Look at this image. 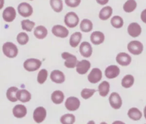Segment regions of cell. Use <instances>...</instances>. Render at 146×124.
Listing matches in <instances>:
<instances>
[{"label": "cell", "mask_w": 146, "mask_h": 124, "mask_svg": "<svg viewBox=\"0 0 146 124\" xmlns=\"http://www.w3.org/2000/svg\"><path fill=\"white\" fill-rule=\"evenodd\" d=\"M2 50L4 54L9 58L15 57L18 53V50L17 46L10 42L5 43L3 45Z\"/></svg>", "instance_id": "cell-1"}, {"label": "cell", "mask_w": 146, "mask_h": 124, "mask_svg": "<svg viewBox=\"0 0 146 124\" xmlns=\"http://www.w3.org/2000/svg\"><path fill=\"white\" fill-rule=\"evenodd\" d=\"M64 21L67 26L70 28H73L78 25L79 19L75 13L71 11L66 14L64 17Z\"/></svg>", "instance_id": "cell-2"}, {"label": "cell", "mask_w": 146, "mask_h": 124, "mask_svg": "<svg viewBox=\"0 0 146 124\" xmlns=\"http://www.w3.org/2000/svg\"><path fill=\"white\" fill-rule=\"evenodd\" d=\"M42 65V62L38 59L30 58L26 59L24 63V68L28 71H34L38 70Z\"/></svg>", "instance_id": "cell-3"}, {"label": "cell", "mask_w": 146, "mask_h": 124, "mask_svg": "<svg viewBox=\"0 0 146 124\" xmlns=\"http://www.w3.org/2000/svg\"><path fill=\"white\" fill-rule=\"evenodd\" d=\"M128 51L133 55L140 54L143 50V44L138 41H132L127 45Z\"/></svg>", "instance_id": "cell-4"}, {"label": "cell", "mask_w": 146, "mask_h": 124, "mask_svg": "<svg viewBox=\"0 0 146 124\" xmlns=\"http://www.w3.org/2000/svg\"><path fill=\"white\" fill-rule=\"evenodd\" d=\"M18 13L23 17H30L33 12V9L32 6L26 2L21 3L18 6Z\"/></svg>", "instance_id": "cell-5"}, {"label": "cell", "mask_w": 146, "mask_h": 124, "mask_svg": "<svg viewBox=\"0 0 146 124\" xmlns=\"http://www.w3.org/2000/svg\"><path fill=\"white\" fill-rule=\"evenodd\" d=\"M62 57L65 59L64 66L68 68H74L77 63V59L76 56L67 52H64L62 54Z\"/></svg>", "instance_id": "cell-6"}, {"label": "cell", "mask_w": 146, "mask_h": 124, "mask_svg": "<svg viewBox=\"0 0 146 124\" xmlns=\"http://www.w3.org/2000/svg\"><path fill=\"white\" fill-rule=\"evenodd\" d=\"M51 31L54 35L60 38H66L69 34V31L67 28L59 25L54 26Z\"/></svg>", "instance_id": "cell-7"}, {"label": "cell", "mask_w": 146, "mask_h": 124, "mask_svg": "<svg viewBox=\"0 0 146 124\" xmlns=\"http://www.w3.org/2000/svg\"><path fill=\"white\" fill-rule=\"evenodd\" d=\"M80 106V101L75 97H70L68 98L65 102L66 109L70 111L76 110Z\"/></svg>", "instance_id": "cell-8"}, {"label": "cell", "mask_w": 146, "mask_h": 124, "mask_svg": "<svg viewBox=\"0 0 146 124\" xmlns=\"http://www.w3.org/2000/svg\"><path fill=\"white\" fill-rule=\"evenodd\" d=\"M46 117V110L43 107H36L33 113L34 120L36 123L43 122Z\"/></svg>", "instance_id": "cell-9"}, {"label": "cell", "mask_w": 146, "mask_h": 124, "mask_svg": "<svg viewBox=\"0 0 146 124\" xmlns=\"http://www.w3.org/2000/svg\"><path fill=\"white\" fill-rule=\"evenodd\" d=\"M109 101L111 107L115 109L120 108L122 105V100L120 96L117 93H112L109 97Z\"/></svg>", "instance_id": "cell-10"}, {"label": "cell", "mask_w": 146, "mask_h": 124, "mask_svg": "<svg viewBox=\"0 0 146 124\" xmlns=\"http://www.w3.org/2000/svg\"><path fill=\"white\" fill-rule=\"evenodd\" d=\"M2 17L3 19L7 22H11L15 18L16 11L13 7H7L3 11Z\"/></svg>", "instance_id": "cell-11"}, {"label": "cell", "mask_w": 146, "mask_h": 124, "mask_svg": "<svg viewBox=\"0 0 146 124\" xmlns=\"http://www.w3.org/2000/svg\"><path fill=\"white\" fill-rule=\"evenodd\" d=\"M102 78V73L98 68H94L88 75V80L92 83L99 82Z\"/></svg>", "instance_id": "cell-12"}, {"label": "cell", "mask_w": 146, "mask_h": 124, "mask_svg": "<svg viewBox=\"0 0 146 124\" xmlns=\"http://www.w3.org/2000/svg\"><path fill=\"white\" fill-rule=\"evenodd\" d=\"M127 31L130 36L135 38L140 35V34H141V28L137 23L132 22L128 25Z\"/></svg>", "instance_id": "cell-13"}, {"label": "cell", "mask_w": 146, "mask_h": 124, "mask_svg": "<svg viewBox=\"0 0 146 124\" xmlns=\"http://www.w3.org/2000/svg\"><path fill=\"white\" fill-rule=\"evenodd\" d=\"M90 66L91 64L88 61L83 59L81 61H78L76 65V71L80 74H84L88 71Z\"/></svg>", "instance_id": "cell-14"}, {"label": "cell", "mask_w": 146, "mask_h": 124, "mask_svg": "<svg viewBox=\"0 0 146 124\" xmlns=\"http://www.w3.org/2000/svg\"><path fill=\"white\" fill-rule=\"evenodd\" d=\"M79 51L81 55L86 58L90 57L92 53V48L90 43L87 42H83L79 47Z\"/></svg>", "instance_id": "cell-15"}, {"label": "cell", "mask_w": 146, "mask_h": 124, "mask_svg": "<svg viewBox=\"0 0 146 124\" xmlns=\"http://www.w3.org/2000/svg\"><path fill=\"white\" fill-rule=\"evenodd\" d=\"M104 73L107 78L112 79L119 75L120 73V69L116 65H110L106 69Z\"/></svg>", "instance_id": "cell-16"}, {"label": "cell", "mask_w": 146, "mask_h": 124, "mask_svg": "<svg viewBox=\"0 0 146 124\" xmlns=\"http://www.w3.org/2000/svg\"><path fill=\"white\" fill-rule=\"evenodd\" d=\"M116 62L120 65L126 66L129 65L131 62V57L125 53H119L116 58Z\"/></svg>", "instance_id": "cell-17"}, {"label": "cell", "mask_w": 146, "mask_h": 124, "mask_svg": "<svg viewBox=\"0 0 146 124\" xmlns=\"http://www.w3.org/2000/svg\"><path fill=\"white\" fill-rule=\"evenodd\" d=\"M50 78L51 81L56 83H62L65 81L64 74L58 70H53L50 74Z\"/></svg>", "instance_id": "cell-18"}, {"label": "cell", "mask_w": 146, "mask_h": 124, "mask_svg": "<svg viewBox=\"0 0 146 124\" xmlns=\"http://www.w3.org/2000/svg\"><path fill=\"white\" fill-rule=\"evenodd\" d=\"M90 40L94 45H99L104 41V35L102 32L96 31H94L90 35Z\"/></svg>", "instance_id": "cell-19"}, {"label": "cell", "mask_w": 146, "mask_h": 124, "mask_svg": "<svg viewBox=\"0 0 146 124\" xmlns=\"http://www.w3.org/2000/svg\"><path fill=\"white\" fill-rule=\"evenodd\" d=\"M26 107L23 105H17L13 109V114L16 118H22L26 115Z\"/></svg>", "instance_id": "cell-20"}, {"label": "cell", "mask_w": 146, "mask_h": 124, "mask_svg": "<svg viewBox=\"0 0 146 124\" xmlns=\"http://www.w3.org/2000/svg\"><path fill=\"white\" fill-rule=\"evenodd\" d=\"M17 97L18 100L22 102H27L31 99V94L26 90L22 89L18 91L17 93Z\"/></svg>", "instance_id": "cell-21"}, {"label": "cell", "mask_w": 146, "mask_h": 124, "mask_svg": "<svg viewBox=\"0 0 146 124\" xmlns=\"http://www.w3.org/2000/svg\"><path fill=\"white\" fill-rule=\"evenodd\" d=\"M34 34L36 38L42 39L44 38L47 36V30L43 26H38L36 27H35L34 31Z\"/></svg>", "instance_id": "cell-22"}, {"label": "cell", "mask_w": 146, "mask_h": 124, "mask_svg": "<svg viewBox=\"0 0 146 124\" xmlns=\"http://www.w3.org/2000/svg\"><path fill=\"white\" fill-rule=\"evenodd\" d=\"M112 9L111 7L107 6L106 7H104L103 8L100 10L99 14V17L100 19L103 21H105L108 19L112 15Z\"/></svg>", "instance_id": "cell-23"}, {"label": "cell", "mask_w": 146, "mask_h": 124, "mask_svg": "<svg viewBox=\"0 0 146 124\" xmlns=\"http://www.w3.org/2000/svg\"><path fill=\"white\" fill-rule=\"evenodd\" d=\"M18 91V89L17 87L12 86L9 87L6 92V97L7 99L11 102H16L18 100L17 97V93Z\"/></svg>", "instance_id": "cell-24"}, {"label": "cell", "mask_w": 146, "mask_h": 124, "mask_svg": "<svg viewBox=\"0 0 146 124\" xmlns=\"http://www.w3.org/2000/svg\"><path fill=\"white\" fill-rule=\"evenodd\" d=\"M51 98L52 101L54 103L60 104L63 101L64 95L62 91L60 90H56L52 93Z\"/></svg>", "instance_id": "cell-25"}, {"label": "cell", "mask_w": 146, "mask_h": 124, "mask_svg": "<svg viewBox=\"0 0 146 124\" xmlns=\"http://www.w3.org/2000/svg\"><path fill=\"white\" fill-rule=\"evenodd\" d=\"M82 35L80 32H75L73 33L70 38V44L71 47H76L80 43Z\"/></svg>", "instance_id": "cell-26"}, {"label": "cell", "mask_w": 146, "mask_h": 124, "mask_svg": "<svg viewBox=\"0 0 146 124\" xmlns=\"http://www.w3.org/2000/svg\"><path fill=\"white\" fill-rule=\"evenodd\" d=\"M128 115L132 120L138 121L141 118L142 113L136 107H132L128 110Z\"/></svg>", "instance_id": "cell-27"}, {"label": "cell", "mask_w": 146, "mask_h": 124, "mask_svg": "<svg viewBox=\"0 0 146 124\" xmlns=\"http://www.w3.org/2000/svg\"><path fill=\"white\" fill-rule=\"evenodd\" d=\"M93 27V25L92 22L88 19H83L80 24V30L85 33L90 32L92 30Z\"/></svg>", "instance_id": "cell-28"}, {"label": "cell", "mask_w": 146, "mask_h": 124, "mask_svg": "<svg viewBox=\"0 0 146 124\" xmlns=\"http://www.w3.org/2000/svg\"><path fill=\"white\" fill-rule=\"evenodd\" d=\"M98 90L100 95L106 97L110 91V84L107 81H103L98 86Z\"/></svg>", "instance_id": "cell-29"}, {"label": "cell", "mask_w": 146, "mask_h": 124, "mask_svg": "<svg viewBox=\"0 0 146 124\" xmlns=\"http://www.w3.org/2000/svg\"><path fill=\"white\" fill-rule=\"evenodd\" d=\"M137 3L135 0H128L123 5V10L127 13H131L136 8Z\"/></svg>", "instance_id": "cell-30"}, {"label": "cell", "mask_w": 146, "mask_h": 124, "mask_svg": "<svg viewBox=\"0 0 146 124\" xmlns=\"http://www.w3.org/2000/svg\"><path fill=\"white\" fill-rule=\"evenodd\" d=\"M134 83V78L132 75H126L122 79L121 85L125 88H129L131 87Z\"/></svg>", "instance_id": "cell-31"}, {"label": "cell", "mask_w": 146, "mask_h": 124, "mask_svg": "<svg viewBox=\"0 0 146 124\" xmlns=\"http://www.w3.org/2000/svg\"><path fill=\"white\" fill-rule=\"evenodd\" d=\"M50 3L54 11L56 13L62 11L63 9V2L62 0H50Z\"/></svg>", "instance_id": "cell-32"}, {"label": "cell", "mask_w": 146, "mask_h": 124, "mask_svg": "<svg viewBox=\"0 0 146 124\" xmlns=\"http://www.w3.org/2000/svg\"><path fill=\"white\" fill-rule=\"evenodd\" d=\"M60 121L63 124H72L74 123L75 117L72 114H66L62 116Z\"/></svg>", "instance_id": "cell-33"}, {"label": "cell", "mask_w": 146, "mask_h": 124, "mask_svg": "<svg viewBox=\"0 0 146 124\" xmlns=\"http://www.w3.org/2000/svg\"><path fill=\"white\" fill-rule=\"evenodd\" d=\"M111 23L113 27L115 28H121L124 23L123 20L121 17L118 15H115L111 19Z\"/></svg>", "instance_id": "cell-34"}, {"label": "cell", "mask_w": 146, "mask_h": 124, "mask_svg": "<svg viewBox=\"0 0 146 124\" xmlns=\"http://www.w3.org/2000/svg\"><path fill=\"white\" fill-rule=\"evenodd\" d=\"M22 29L27 31H31L35 26V22L29 19H24L21 21Z\"/></svg>", "instance_id": "cell-35"}, {"label": "cell", "mask_w": 146, "mask_h": 124, "mask_svg": "<svg viewBox=\"0 0 146 124\" xmlns=\"http://www.w3.org/2000/svg\"><path fill=\"white\" fill-rule=\"evenodd\" d=\"M29 36L28 35L24 32L19 33L17 37V40L18 43L21 45H24L26 44L29 41Z\"/></svg>", "instance_id": "cell-36"}, {"label": "cell", "mask_w": 146, "mask_h": 124, "mask_svg": "<svg viewBox=\"0 0 146 124\" xmlns=\"http://www.w3.org/2000/svg\"><path fill=\"white\" fill-rule=\"evenodd\" d=\"M48 73L46 69H42L38 73V76H37V81L40 84H43L47 79V78Z\"/></svg>", "instance_id": "cell-37"}, {"label": "cell", "mask_w": 146, "mask_h": 124, "mask_svg": "<svg viewBox=\"0 0 146 124\" xmlns=\"http://www.w3.org/2000/svg\"><path fill=\"white\" fill-rule=\"evenodd\" d=\"M96 91L95 89H84L81 91V97L87 99L89 98H90Z\"/></svg>", "instance_id": "cell-38"}, {"label": "cell", "mask_w": 146, "mask_h": 124, "mask_svg": "<svg viewBox=\"0 0 146 124\" xmlns=\"http://www.w3.org/2000/svg\"><path fill=\"white\" fill-rule=\"evenodd\" d=\"M81 0H65L66 4L70 7H76L80 3Z\"/></svg>", "instance_id": "cell-39"}, {"label": "cell", "mask_w": 146, "mask_h": 124, "mask_svg": "<svg viewBox=\"0 0 146 124\" xmlns=\"http://www.w3.org/2000/svg\"><path fill=\"white\" fill-rule=\"evenodd\" d=\"M140 17H141V21H142L144 23H146V9L142 11V12H141V13Z\"/></svg>", "instance_id": "cell-40"}, {"label": "cell", "mask_w": 146, "mask_h": 124, "mask_svg": "<svg viewBox=\"0 0 146 124\" xmlns=\"http://www.w3.org/2000/svg\"><path fill=\"white\" fill-rule=\"evenodd\" d=\"M97 3L101 5H104L107 4L109 0H96Z\"/></svg>", "instance_id": "cell-41"}, {"label": "cell", "mask_w": 146, "mask_h": 124, "mask_svg": "<svg viewBox=\"0 0 146 124\" xmlns=\"http://www.w3.org/2000/svg\"><path fill=\"white\" fill-rule=\"evenodd\" d=\"M144 115L145 118L146 119V106H145V107L144 109Z\"/></svg>", "instance_id": "cell-42"}, {"label": "cell", "mask_w": 146, "mask_h": 124, "mask_svg": "<svg viewBox=\"0 0 146 124\" xmlns=\"http://www.w3.org/2000/svg\"><path fill=\"white\" fill-rule=\"evenodd\" d=\"M30 1H33V0H30Z\"/></svg>", "instance_id": "cell-43"}]
</instances>
